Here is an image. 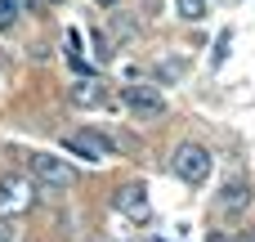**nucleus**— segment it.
<instances>
[{
    "instance_id": "obj_3",
    "label": "nucleus",
    "mask_w": 255,
    "mask_h": 242,
    "mask_svg": "<svg viewBox=\"0 0 255 242\" xmlns=\"http://www.w3.org/2000/svg\"><path fill=\"white\" fill-rule=\"evenodd\" d=\"M31 207H36L31 184H27L22 175H4V180H0V216H4V220H18V216H27Z\"/></svg>"
},
{
    "instance_id": "obj_14",
    "label": "nucleus",
    "mask_w": 255,
    "mask_h": 242,
    "mask_svg": "<svg viewBox=\"0 0 255 242\" xmlns=\"http://www.w3.org/2000/svg\"><path fill=\"white\" fill-rule=\"evenodd\" d=\"M0 242H22V229L13 220H4V216H0Z\"/></svg>"
},
{
    "instance_id": "obj_10",
    "label": "nucleus",
    "mask_w": 255,
    "mask_h": 242,
    "mask_svg": "<svg viewBox=\"0 0 255 242\" xmlns=\"http://www.w3.org/2000/svg\"><path fill=\"white\" fill-rule=\"evenodd\" d=\"M175 9H179V18H188V22H202V18H206V0H175Z\"/></svg>"
},
{
    "instance_id": "obj_13",
    "label": "nucleus",
    "mask_w": 255,
    "mask_h": 242,
    "mask_svg": "<svg viewBox=\"0 0 255 242\" xmlns=\"http://www.w3.org/2000/svg\"><path fill=\"white\" fill-rule=\"evenodd\" d=\"M229 45H233V36H229V31H220V40H215V49H211V63H215V67L224 63V54H229Z\"/></svg>"
},
{
    "instance_id": "obj_11",
    "label": "nucleus",
    "mask_w": 255,
    "mask_h": 242,
    "mask_svg": "<svg viewBox=\"0 0 255 242\" xmlns=\"http://www.w3.org/2000/svg\"><path fill=\"white\" fill-rule=\"evenodd\" d=\"M22 18V0H0V31H9Z\"/></svg>"
},
{
    "instance_id": "obj_17",
    "label": "nucleus",
    "mask_w": 255,
    "mask_h": 242,
    "mask_svg": "<svg viewBox=\"0 0 255 242\" xmlns=\"http://www.w3.org/2000/svg\"><path fill=\"white\" fill-rule=\"evenodd\" d=\"M242 242H255V234H247V238H242Z\"/></svg>"
},
{
    "instance_id": "obj_8",
    "label": "nucleus",
    "mask_w": 255,
    "mask_h": 242,
    "mask_svg": "<svg viewBox=\"0 0 255 242\" xmlns=\"http://www.w3.org/2000/svg\"><path fill=\"white\" fill-rule=\"evenodd\" d=\"M67 99H72V108H103V103H108V85H103L99 76H81Z\"/></svg>"
},
{
    "instance_id": "obj_5",
    "label": "nucleus",
    "mask_w": 255,
    "mask_h": 242,
    "mask_svg": "<svg viewBox=\"0 0 255 242\" xmlns=\"http://www.w3.org/2000/svg\"><path fill=\"white\" fill-rule=\"evenodd\" d=\"M63 148L72 157H85V162H108L112 157V139H103L99 130H72V135H63Z\"/></svg>"
},
{
    "instance_id": "obj_9",
    "label": "nucleus",
    "mask_w": 255,
    "mask_h": 242,
    "mask_svg": "<svg viewBox=\"0 0 255 242\" xmlns=\"http://www.w3.org/2000/svg\"><path fill=\"white\" fill-rule=\"evenodd\" d=\"M90 45H94V58H99V63H112V40H108V31L94 27V31H90Z\"/></svg>"
},
{
    "instance_id": "obj_7",
    "label": "nucleus",
    "mask_w": 255,
    "mask_h": 242,
    "mask_svg": "<svg viewBox=\"0 0 255 242\" xmlns=\"http://www.w3.org/2000/svg\"><path fill=\"white\" fill-rule=\"evenodd\" d=\"M220 211H229V216H242L247 207H251V184L242 180V175H233V180H224L220 184Z\"/></svg>"
},
{
    "instance_id": "obj_16",
    "label": "nucleus",
    "mask_w": 255,
    "mask_h": 242,
    "mask_svg": "<svg viewBox=\"0 0 255 242\" xmlns=\"http://www.w3.org/2000/svg\"><path fill=\"white\" fill-rule=\"evenodd\" d=\"M94 4H99V9H117L121 0H94Z\"/></svg>"
},
{
    "instance_id": "obj_1",
    "label": "nucleus",
    "mask_w": 255,
    "mask_h": 242,
    "mask_svg": "<svg viewBox=\"0 0 255 242\" xmlns=\"http://www.w3.org/2000/svg\"><path fill=\"white\" fill-rule=\"evenodd\" d=\"M27 166H31V180L49 193H67L76 184V171L63 162V157H49V153H27Z\"/></svg>"
},
{
    "instance_id": "obj_4",
    "label": "nucleus",
    "mask_w": 255,
    "mask_h": 242,
    "mask_svg": "<svg viewBox=\"0 0 255 242\" xmlns=\"http://www.w3.org/2000/svg\"><path fill=\"white\" fill-rule=\"evenodd\" d=\"M121 103H126L134 117H161V112H166V94H161L157 85H143V81L126 85V90H121Z\"/></svg>"
},
{
    "instance_id": "obj_2",
    "label": "nucleus",
    "mask_w": 255,
    "mask_h": 242,
    "mask_svg": "<svg viewBox=\"0 0 255 242\" xmlns=\"http://www.w3.org/2000/svg\"><path fill=\"white\" fill-rule=\"evenodd\" d=\"M170 166H175V175H179L184 184H193V189L211 180V153H206L202 144H193V139H184V144L175 148Z\"/></svg>"
},
{
    "instance_id": "obj_12",
    "label": "nucleus",
    "mask_w": 255,
    "mask_h": 242,
    "mask_svg": "<svg viewBox=\"0 0 255 242\" xmlns=\"http://www.w3.org/2000/svg\"><path fill=\"white\" fill-rule=\"evenodd\" d=\"M179 72H184V63H179V58H166V63H161V67H157V72H152V76H157V81H152V85H166V81H175V76H179Z\"/></svg>"
},
{
    "instance_id": "obj_18",
    "label": "nucleus",
    "mask_w": 255,
    "mask_h": 242,
    "mask_svg": "<svg viewBox=\"0 0 255 242\" xmlns=\"http://www.w3.org/2000/svg\"><path fill=\"white\" fill-rule=\"evenodd\" d=\"M49 4H63V0H49Z\"/></svg>"
},
{
    "instance_id": "obj_15",
    "label": "nucleus",
    "mask_w": 255,
    "mask_h": 242,
    "mask_svg": "<svg viewBox=\"0 0 255 242\" xmlns=\"http://www.w3.org/2000/svg\"><path fill=\"white\" fill-rule=\"evenodd\" d=\"M134 31H139V27H134V22H130V18H121V13H117V36H121V40H130V36H134Z\"/></svg>"
},
{
    "instance_id": "obj_6",
    "label": "nucleus",
    "mask_w": 255,
    "mask_h": 242,
    "mask_svg": "<svg viewBox=\"0 0 255 242\" xmlns=\"http://www.w3.org/2000/svg\"><path fill=\"white\" fill-rule=\"evenodd\" d=\"M112 207H117L126 220H134V225H143V220L152 216V202H148V189H143V184H121V189L112 193Z\"/></svg>"
}]
</instances>
